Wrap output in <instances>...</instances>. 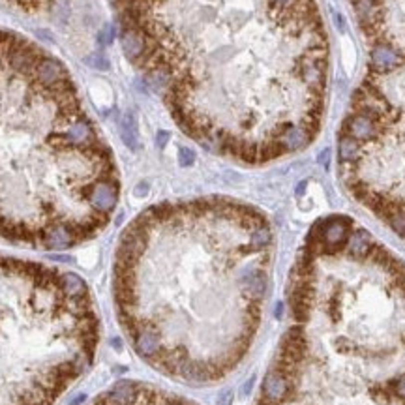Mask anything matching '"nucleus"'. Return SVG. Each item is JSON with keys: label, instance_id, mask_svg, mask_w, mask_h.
<instances>
[{"label": "nucleus", "instance_id": "nucleus-1", "mask_svg": "<svg viewBox=\"0 0 405 405\" xmlns=\"http://www.w3.org/2000/svg\"><path fill=\"white\" fill-rule=\"evenodd\" d=\"M122 28L175 122L201 147L266 164L310 147L328 47L313 0H122Z\"/></svg>", "mask_w": 405, "mask_h": 405}, {"label": "nucleus", "instance_id": "nucleus-2", "mask_svg": "<svg viewBox=\"0 0 405 405\" xmlns=\"http://www.w3.org/2000/svg\"><path fill=\"white\" fill-rule=\"evenodd\" d=\"M272 242L261 212L227 199L143 212L115 263L120 321L139 357L190 385L234 370L257 334Z\"/></svg>", "mask_w": 405, "mask_h": 405}, {"label": "nucleus", "instance_id": "nucleus-3", "mask_svg": "<svg viewBox=\"0 0 405 405\" xmlns=\"http://www.w3.org/2000/svg\"><path fill=\"white\" fill-rule=\"evenodd\" d=\"M257 405H405V265L351 218L317 221Z\"/></svg>", "mask_w": 405, "mask_h": 405}, {"label": "nucleus", "instance_id": "nucleus-4", "mask_svg": "<svg viewBox=\"0 0 405 405\" xmlns=\"http://www.w3.org/2000/svg\"><path fill=\"white\" fill-rule=\"evenodd\" d=\"M111 180V150L68 70L0 30V236L43 248L56 231L90 238L109 221L90 197Z\"/></svg>", "mask_w": 405, "mask_h": 405}, {"label": "nucleus", "instance_id": "nucleus-5", "mask_svg": "<svg viewBox=\"0 0 405 405\" xmlns=\"http://www.w3.org/2000/svg\"><path fill=\"white\" fill-rule=\"evenodd\" d=\"M96 405H195V404H190L188 400H182L179 396H171L167 392H162V390L150 389V387L135 383V389H133L132 396L128 398L126 402H113L107 396H103Z\"/></svg>", "mask_w": 405, "mask_h": 405}, {"label": "nucleus", "instance_id": "nucleus-6", "mask_svg": "<svg viewBox=\"0 0 405 405\" xmlns=\"http://www.w3.org/2000/svg\"><path fill=\"white\" fill-rule=\"evenodd\" d=\"M405 58L402 53L387 43H375L370 53V73L374 75H387L400 70L404 66Z\"/></svg>", "mask_w": 405, "mask_h": 405}, {"label": "nucleus", "instance_id": "nucleus-7", "mask_svg": "<svg viewBox=\"0 0 405 405\" xmlns=\"http://www.w3.org/2000/svg\"><path fill=\"white\" fill-rule=\"evenodd\" d=\"M120 135L122 141L126 143V147L137 150L139 147V141H137V124H135V118L132 113H126L122 120H120Z\"/></svg>", "mask_w": 405, "mask_h": 405}, {"label": "nucleus", "instance_id": "nucleus-8", "mask_svg": "<svg viewBox=\"0 0 405 405\" xmlns=\"http://www.w3.org/2000/svg\"><path fill=\"white\" fill-rule=\"evenodd\" d=\"M62 285H64V291L70 296H73V298L88 295L86 283L79 278L77 274H73V272H62Z\"/></svg>", "mask_w": 405, "mask_h": 405}, {"label": "nucleus", "instance_id": "nucleus-9", "mask_svg": "<svg viewBox=\"0 0 405 405\" xmlns=\"http://www.w3.org/2000/svg\"><path fill=\"white\" fill-rule=\"evenodd\" d=\"M86 64H88V66H92V68H96V70H103V71L109 70V60H107V56L100 55V53L86 56Z\"/></svg>", "mask_w": 405, "mask_h": 405}, {"label": "nucleus", "instance_id": "nucleus-10", "mask_svg": "<svg viewBox=\"0 0 405 405\" xmlns=\"http://www.w3.org/2000/svg\"><path fill=\"white\" fill-rule=\"evenodd\" d=\"M15 4H19L23 9H28V11H36V9H43L47 8L49 0H13Z\"/></svg>", "mask_w": 405, "mask_h": 405}, {"label": "nucleus", "instance_id": "nucleus-11", "mask_svg": "<svg viewBox=\"0 0 405 405\" xmlns=\"http://www.w3.org/2000/svg\"><path fill=\"white\" fill-rule=\"evenodd\" d=\"M179 162L182 167H190V165L195 162V152L192 150V148H186L182 147L179 150Z\"/></svg>", "mask_w": 405, "mask_h": 405}, {"label": "nucleus", "instance_id": "nucleus-12", "mask_svg": "<svg viewBox=\"0 0 405 405\" xmlns=\"http://www.w3.org/2000/svg\"><path fill=\"white\" fill-rule=\"evenodd\" d=\"M115 39V28L111 24H105L100 32V41L101 43H111Z\"/></svg>", "mask_w": 405, "mask_h": 405}, {"label": "nucleus", "instance_id": "nucleus-13", "mask_svg": "<svg viewBox=\"0 0 405 405\" xmlns=\"http://www.w3.org/2000/svg\"><path fill=\"white\" fill-rule=\"evenodd\" d=\"M167 141H169V133L167 132H160L158 133V137H156V145L160 148H164L165 145H167Z\"/></svg>", "mask_w": 405, "mask_h": 405}, {"label": "nucleus", "instance_id": "nucleus-14", "mask_svg": "<svg viewBox=\"0 0 405 405\" xmlns=\"http://www.w3.org/2000/svg\"><path fill=\"white\" fill-rule=\"evenodd\" d=\"M86 400V396L85 394H79V396H75V400H71L70 402V405H79V404H83Z\"/></svg>", "mask_w": 405, "mask_h": 405}, {"label": "nucleus", "instance_id": "nucleus-15", "mask_svg": "<svg viewBox=\"0 0 405 405\" xmlns=\"http://www.w3.org/2000/svg\"><path fill=\"white\" fill-rule=\"evenodd\" d=\"M231 404V392H227L225 396H223V405H229Z\"/></svg>", "mask_w": 405, "mask_h": 405}]
</instances>
